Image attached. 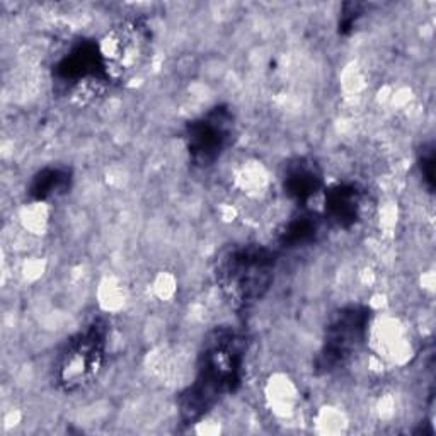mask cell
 Masks as SVG:
<instances>
[{
    "label": "cell",
    "instance_id": "obj_2",
    "mask_svg": "<svg viewBox=\"0 0 436 436\" xmlns=\"http://www.w3.org/2000/svg\"><path fill=\"white\" fill-rule=\"evenodd\" d=\"M317 424H319L321 431H324V433H341L348 423L339 409H336V407H324L317 414Z\"/></svg>",
    "mask_w": 436,
    "mask_h": 436
},
{
    "label": "cell",
    "instance_id": "obj_3",
    "mask_svg": "<svg viewBox=\"0 0 436 436\" xmlns=\"http://www.w3.org/2000/svg\"><path fill=\"white\" fill-rule=\"evenodd\" d=\"M154 290H155L157 295L162 298V300H167V298H171L172 295H174V292H176V281H174V278H172L171 274L162 273V274H160V276L155 280V283H154Z\"/></svg>",
    "mask_w": 436,
    "mask_h": 436
},
{
    "label": "cell",
    "instance_id": "obj_1",
    "mask_svg": "<svg viewBox=\"0 0 436 436\" xmlns=\"http://www.w3.org/2000/svg\"><path fill=\"white\" fill-rule=\"evenodd\" d=\"M266 394H268L266 398H268L274 414L281 416V418H290L295 412L297 388L292 380H288L286 377L276 375L274 379H271Z\"/></svg>",
    "mask_w": 436,
    "mask_h": 436
}]
</instances>
